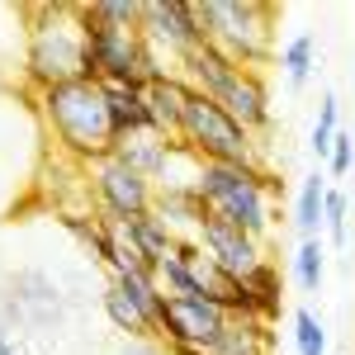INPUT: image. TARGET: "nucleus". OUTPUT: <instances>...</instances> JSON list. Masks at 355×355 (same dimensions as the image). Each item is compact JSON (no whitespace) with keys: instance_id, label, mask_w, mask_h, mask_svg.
<instances>
[{"instance_id":"obj_18","label":"nucleus","mask_w":355,"mask_h":355,"mask_svg":"<svg viewBox=\"0 0 355 355\" xmlns=\"http://www.w3.org/2000/svg\"><path fill=\"white\" fill-rule=\"evenodd\" d=\"M157 284L166 299H209V261L190 266L180 256H166V261H157Z\"/></svg>"},{"instance_id":"obj_25","label":"nucleus","mask_w":355,"mask_h":355,"mask_svg":"<svg viewBox=\"0 0 355 355\" xmlns=\"http://www.w3.org/2000/svg\"><path fill=\"white\" fill-rule=\"evenodd\" d=\"M279 67H284V81L289 90H303L318 71V38L313 33H294L284 48H279Z\"/></svg>"},{"instance_id":"obj_30","label":"nucleus","mask_w":355,"mask_h":355,"mask_svg":"<svg viewBox=\"0 0 355 355\" xmlns=\"http://www.w3.org/2000/svg\"><path fill=\"white\" fill-rule=\"evenodd\" d=\"M351 171H355V133L341 128L331 137V152H327V180H346Z\"/></svg>"},{"instance_id":"obj_8","label":"nucleus","mask_w":355,"mask_h":355,"mask_svg":"<svg viewBox=\"0 0 355 355\" xmlns=\"http://www.w3.org/2000/svg\"><path fill=\"white\" fill-rule=\"evenodd\" d=\"M85 185H90V199H95V214L110 223L142 218L157 204V185L147 175H137L128 162H119V157L85 166Z\"/></svg>"},{"instance_id":"obj_1","label":"nucleus","mask_w":355,"mask_h":355,"mask_svg":"<svg viewBox=\"0 0 355 355\" xmlns=\"http://www.w3.org/2000/svg\"><path fill=\"white\" fill-rule=\"evenodd\" d=\"M194 190L204 199L209 218L237 227L246 237L266 242L275 227L270 199L284 194V180L270 166H218V162H199L194 166Z\"/></svg>"},{"instance_id":"obj_14","label":"nucleus","mask_w":355,"mask_h":355,"mask_svg":"<svg viewBox=\"0 0 355 355\" xmlns=\"http://www.w3.org/2000/svg\"><path fill=\"white\" fill-rule=\"evenodd\" d=\"M152 214H157L180 242H185V237H199V227L209 223V209H204V199L194 190V180H166V185H157Z\"/></svg>"},{"instance_id":"obj_24","label":"nucleus","mask_w":355,"mask_h":355,"mask_svg":"<svg viewBox=\"0 0 355 355\" xmlns=\"http://www.w3.org/2000/svg\"><path fill=\"white\" fill-rule=\"evenodd\" d=\"M246 294H251V303H256V318L270 327L275 318L284 313V279H279V270H275V261H266V266H256V270L246 275Z\"/></svg>"},{"instance_id":"obj_16","label":"nucleus","mask_w":355,"mask_h":355,"mask_svg":"<svg viewBox=\"0 0 355 355\" xmlns=\"http://www.w3.org/2000/svg\"><path fill=\"white\" fill-rule=\"evenodd\" d=\"M180 76H185V85H190L194 95H204V100H218L223 90L232 85V76L242 71V62H232V57L223 53L218 43H204V48H194L180 67H175Z\"/></svg>"},{"instance_id":"obj_28","label":"nucleus","mask_w":355,"mask_h":355,"mask_svg":"<svg viewBox=\"0 0 355 355\" xmlns=\"http://www.w3.org/2000/svg\"><path fill=\"white\" fill-rule=\"evenodd\" d=\"M322 232H327V242H331V246H346V242H351V194L336 190V185L327 190V214H322Z\"/></svg>"},{"instance_id":"obj_11","label":"nucleus","mask_w":355,"mask_h":355,"mask_svg":"<svg viewBox=\"0 0 355 355\" xmlns=\"http://www.w3.org/2000/svg\"><path fill=\"white\" fill-rule=\"evenodd\" d=\"M0 299H5L10 322H24V327H38V331L62 322V294L43 270H19L10 279V294H0Z\"/></svg>"},{"instance_id":"obj_23","label":"nucleus","mask_w":355,"mask_h":355,"mask_svg":"<svg viewBox=\"0 0 355 355\" xmlns=\"http://www.w3.org/2000/svg\"><path fill=\"white\" fill-rule=\"evenodd\" d=\"M209 355H270V327L251 318H232L227 331L209 346Z\"/></svg>"},{"instance_id":"obj_9","label":"nucleus","mask_w":355,"mask_h":355,"mask_svg":"<svg viewBox=\"0 0 355 355\" xmlns=\"http://www.w3.org/2000/svg\"><path fill=\"white\" fill-rule=\"evenodd\" d=\"M142 38L157 57H171L175 67L209 43V28L194 0H142Z\"/></svg>"},{"instance_id":"obj_4","label":"nucleus","mask_w":355,"mask_h":355,"mask_svg":"<svg viewBox=\"0 0 355 355\" xmlns=\"http://www.w3.org/2000/svg\"><path fill=\"white\" fill-rule=\"evenodd\" d=\"M76 15H81V28H85V62H90V81L100 85H147L166 76V71H175V67H166L162 57L147 48V38L137 33V28H114L105 19H95L85 5H76Z\"/></svg>"},{"instance_id":"obj_27","label":"nucleus","mask_w":355,"mask_h":355,"mask_svg":"<svg viewBox=\"0 0 355 355\" xmlns=\"http://www.w3.org/2000/svg\"><path fill=\"white\" fill-rule=\"evenodd\" d=\"M336 133H341V105H336V95L327 90V95L318 100V119H313V133H308V147L318 152V162H327Z\"/></svg>"},{"instance_id":"obj_13","label":"nucleus","mask_w":355,"mask_h":355,"mask_svg":"<svg viewBox=\"0 0 355 355\" xmlns=\"http://www.w3.org/2000/svg\"><path fill=\"white\" fill-rule=\"evenodd\" d=\"M214 105H223V110L232 114L237 123H242L251 137H266L275 128V110H270V90H266V76L261 71H251V67H242L237 76H232V85L223 90Z\"/></svg>"},{"instance_id":"obj_3","label":"nucleus","mask_w":355,"mask_h":355,"mask_svg":"<svg viewBox=\"0 0 355 355\" xmlns=\"http://www.w3.org/2000/svg\"><path fill=\"white\" fill-rule=\"evenodd\" d=\"M33 15L38 19L28 24V43H24V81L33 85V95L67 81H90L85 28L76 5H38Z\"/></svg>"},{"instance_id":"obj_26","label":"nucleus","mask_w":355,"mask_h":355,"mask_svg":"<svg viewBox=\"0 0 355 355\" xmlns=\"http://www.w3.org/2000/svg\"><path fill=\"white\" fill-rule=\"evenodd\" d=\"M322 275H327V242L322 237H303L299 251H294V284L303 294H318Z\"/></svg>"},{"instance_id":"obj_21","label":"nucleus","mask_w":355,"mask_h":355,"mask_svg":"<svg viewBox=\"0 0 355 355\" xmlns=\"http://www.w3.org/2000/svg\"><path fill=\"white\" fill-rule=\"evenodd\" d=\"M114 227H119V232H123V237H128V242H133L137 251L152 261V266H157V261H166V256H175V246H180V237H175V232H171L157 214H142V218L114 223Z\"/></svg>"},{"instance_id":"obj_15","label":"nucleus","mask_w":355,"mask_h":355,"mask_svg":"<svg viewBox=\"0 0 355 355\" xmlns=\"http://www.w3.org/2000/svg\"><path fill=\"white\" fill-rule=\"evenodd\" d=\"M142 95H147L152 133L175 137V142H180V123H185V110H190V95H194L190 85H185V76H180V71H166V76H157Z\"/></svg>"},{"instance_id":"obj_22","label":"nucleus","mask_w":355,"mask_h":355,"mask_svg":"<svg viewBox=\"0 0 355 355\" xmlns=\"http://www.w3.org/2000/svg\"><path fill=\"white\" fill-rule=\"evenodd\" d=\"M327 175L322 171H313V175H303L299 185V199H294V227H299V237H318L322 232V214H327Z\"/></svg>"},{"instance_id":"obj_12","label":"nucleus","mask_w":355,"mask_h":355,"mask_svg":"<svg viewBox=\"0 0 355 355\" xmlns=\"http://www.w3.org/2000/svg\"><path fill=\"white\" fill-rule=\"evenodd\" d=\"M114 157L128 162L137 175H147L152 185H166L171 171H175V162H194L175 137H162V133H152V128H142V133H133V137H119Z\"/></svg>"},{"instance_id":"obj_2","label":"nucleus","mask_w":355,"mask_h":355,"mask_svg":"<svg viewBox=\"0 0 355 355\" xmlns=\"http://www.w3.org/2000/svg\"><path fill=\"white\" fill-rule=\"evenodd\" d=\"M38 110L53 128V142H57V157L76 166H95L114 157L119 137H114V123H110V100H105V85L100 81H67V85H53L38 95Z\"/></svg>"},{"instance_id":"obj_32","label":"nucleus","mask_w":355,"mask_h":355,"mask_svg":"<svg viewBox=\"0 0 355 355\" xmlns=\"http://www.w3.org/2000/svg\"><path fill=\"white\" fill-rule=\"evenodd\" d=\"M0 355H19V346H15V336H0Z\"/></svg>"},{"instance_id":"obj_29","label":"nucleus","mask_w":355,"mask_h":355,"mask_svg":"<svg viewBox=\"0 0 355 355\" xmlns=\"http://www.w3.org/2000/svg\"><path fill=\"white\" fill-rule=\"evenodd\" d=\"M294 351L299 355H327V327L313 308H299L294 313Z\"/></svg>"},{"instance_id":"obj_6","label":"nucleus","mask_w":355,"mask_h":355,"mask_svg":"<svg viewBox=\"0 0 355 355\" xmlns=\"http://www.w3.org/2000/svg\"><path fill=\"white\" fill-rule=\"evenodd\" d=\"M199 15H204V28H209V43H218L232 62H242L251 71H261V62L275 53L270 5H261V0H204Z\"/></svg>"},{"instance_id":"obj_17","label":"nucleus","mask_w":355,"mask_h":355,"mask_svg":"<svg viewBox=\"0 0 355 355\" xmlns=\"http://www.w3.org/2000/svg\"><path fill=\"white\" fill-rule=\"evenodd\" d=\"M57 223H62V227L90 251V261H100V266H110V261H114V227H110V218H100V214H81V209H57Z\"/></svg>"},{"instance_id":"obj_10","label":"nucleus","mask_w":355,"mask_h":355,"mask_svg":"<svg viewBox=\"0 0 355 355\" xmlns=\"http://www.w3.org/2000/svg\"><path fill=\"white\" fill-rule=\"evenodd\" d=\"M194 242L204 246V261H209L214 270L232 275V279H246L256 266L270 261V256H266V242H256V237H246V232H237V227H227V223H218V218L204 223Z\"/></svg>"},{"instance_id":"obj_7","label":"nucleus","mask_w":355,"mask_h":355,"mask_svg":"<svg viewBox=\"0 0 355 355\" xmlns=\"http://www.w3.org/2000/svg\"><path fill=\"white\" fill-rule=\"evenodd\" d=\"M227 313L214 299H162L157 341L171 355H209V346L227 331Z\"/></svg>"},{"instance_id":"obj_20","label":"nucleus","mask_w":355,"mask_h":355,"mask_svg":"<svg viewBox=\"0 0 355 355\" xmlns=\"http://www.w3.org/2000/svg\"><path fill=\"white\" fill-rule=\"evenodd\" d=\"M105 100H110L114 137H133V133H142V128H152L142 85H105Z\"/></svg>"},{"instance_id":"obj_31","label":"nucleus","mask_w":355,"mask_h":355,"mask_svg":"<svg viewBox=\"0 0 355 355\" xmlns=\"http://www.w3.org/2000/svg\"><path fill=\"white\" fill-rule=\"evenodd\" d=\"M123 355H171V351H166L157 336H142V341H128V346H123Z\"/></svg>"},{"instance_id":"obj_19","label":"nucleus","mask_w":355,"mask_h":355,"mask_svg":"<svg viewBox=\"0 0 355 355\" xmlns=\"http://www.w3.org/2000/svg\"><path fill=\"white\" fill-rule=\"evenodd\" d=\"M100 308H105L110 327H114V331H123L128 341H142V336H157V322H152V318H147V313H142V308H137V303L128 299V294H123V289H119L114 279L105 284V289H100Z\"/></svg>"},{"instance_id":"obj_5","label":"nucleus","mask_w":355,"mask_h":355,"mask_svg":"<svg viewBox=\"0 0 355 355\" xmlns=\"http://www.w3.org/2000/svg\"><path fill=\"white\" fill-rule=\"evenodd\" d=\"M180 147L190 152L194 162L270 166L261 157V137H251L223 105L204 100V95H190V110H185V123H180Z\"/></svg>"}]
</instances>
